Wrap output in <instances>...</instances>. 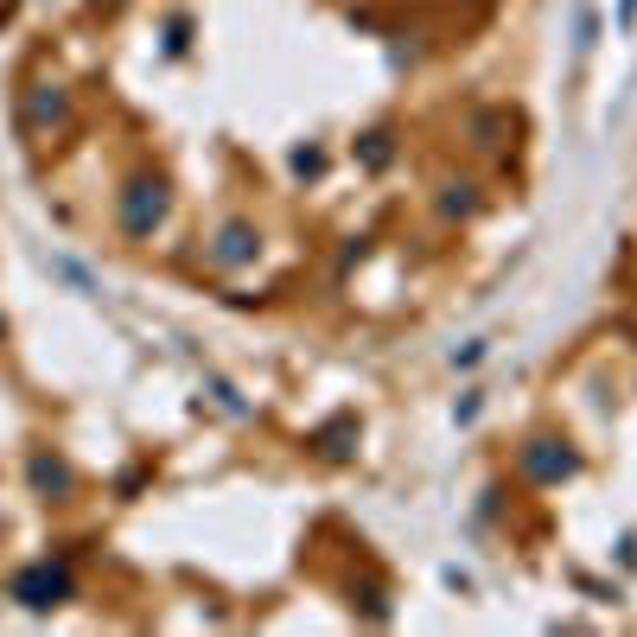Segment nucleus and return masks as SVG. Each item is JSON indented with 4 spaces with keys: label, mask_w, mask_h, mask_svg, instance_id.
<instances>
[{
    "label": "nucleus",
    "mask_w": 637,
    "mask_h": 637,
    "mask_svg": "<svg viewBox=\"0 0 637 637\" xmlns=\"http://www.w3.org/2000/svg\"><path fill=\"white\" fill-rule=\"evenodd\" d=\"M64 587H71V580L51 574V567H32V574H20V599H26V606H58Z\"/></svg>",
    "instance_id": "obj_1"
}]
</instances>
